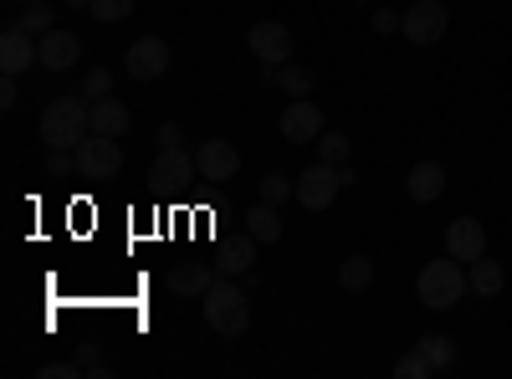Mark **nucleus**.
Returning a JSON list of instances; mask_svg holds the SVG:
<instances>
[{
	"instance_id": "f257e3e1",
	"label": "nucleus",
	"mask_w": 512,
	"mask_h": 379,
	"mask_svg": "<svg viewBox=\"0 0 512 379\" xmlns=\"http://www.w3.org/2000/svg\"><path fill=\"white\" fill-rule=\"evenodd\" d=\"M466 292H472V282H466V262H456L451 251L436 257V262H425L420 277H415V298H420V308H431V313L456 308Z\"/></svg>"
},
{
	"instance_id": "f03ea898",
	"label": "nucleus",
	"mask_w": 512,
	"mask_h": 379,
	"mask_svg": "<svg viewBox=\"0 0 512 379\" xmlns=\"http://www.w3.org/2000/svg\"><path fill=\"white\" fill-rule=\"evenodd\" d=\"M93 134V108L77 98H52L41 108V144L47 149H77L82 139Z\"/></svg>"
},
{
	"instance_id": "7ed1b4c3",
	"label": "nucleus",
	"mask_w": 512,
	"mask_h": 379,
	"mask_svg": "<svg viewBox=\"0 0 512 379\" xmlns=\"http://www.w3.org/2000/svg\"><path fill=\"white\" fill-rule=\"evenodd\" d=\"M205 323L221 333V339H241L251 328V303H246V287H236V277H216V287L200 298Z\"/></svg>"
},
{
	"instance_id": "20e7f679",
	"label": "nucleus",
	"mask_w": 512,
	"mask_h": 379,
	"mask_svg": "<svg viewBox=\"0 0 512 379\" xmlns=\"http://www.w3.org/2000/svg\"><path fill=\"white\" fill-rule=\"evenodd\" d=\"M451 26V11L441 6V0H415V6L400 16V36L410 41V47H436V41L446 36Z\"/></svg>"
},
{
	"instance_id": "39448f33",
	"label": "nucleus",
	"mask_w": 512,
	"mask_h": 379,
	"mask_svg": "<svg viewBox=\"0 0 512 379\" xmlns=\"http://www.w3.org/2000/svg\"><path fill=\"white\" fill-rule=\"evenodd\" d=\"M118 170H123V149H118V139H108V134H88L77 144V175L82 180H118Z\"/></svg>"
},
{
	"instance_id": "423d86ee",
	"label": "nucleus",
	"mask_w": 512,
	"mask_h": 379,
	"mask_svg": "<svg viewBox=\"0 0 512 379\" xmlns=\"http://www.w3.org/2000/svg\"><path fill=\"white\" fill-rule=\"evenodd\" d=\"M338 190H344V180H338V164L313 159L308 170L297 175V205H303V210H328Z\"/></svg>"
},
{
	"instance_id": "0eeeda50",
	"label": "nucleus",
	"mask_w": 512,
	"mask_h": 379,
	"mask_svg": "<svg viewBox=\"0 0 512 379\" xmlns=\"http://www.w3.org/2000/svg\"><path fill=\"white\" fill-rule=\"evenodd\" d=\"M277 129H282L287 144H318V134L328 129V123H323V108L313 98H292L277 118Z\"/></svg>"
},
{
	"instance_id": "6e6552de",
	"label": "nucleus",
	"mask_w": 512,
	"mask_h": 379,
	"mask_svg": "<svg viewBox=\"0 0 512 379\" xmlns=\"http://www.w3.org/2000/svg\"><path fill=\"white\" fill-rule=\"evenodd\" d=\"M246 47H251V57H262V67H282V62H292V31L282 21H256L246 31Z\"/></svg>"
},
{
	"instance_id": "1a4fd4ad",
	"label": "nucleus",
	"mask_w": 512,
	"mask_h": 379,
	"mask_svg": "<svg viewBox=\"0 0 512 379\" xmlns=\"http://www.w3.org/2000/svg\"><path fill=\"white\" fill-rule=\"evenodd\" d=\"M123 67H128V77H139V82L164 77L169 72V41L164 36H139L134 47L123 52Z\"/></svg>"
},
{
	"instance_id": "9d476101",
	"label": "nucleus",
	"mask_w": 512,
	"mask_h": 379,
	"mask_svg": "<svg viewBox=\"0 0 512 379\" xmlns=\"http://www.w3.org/2000/svg\"><path fill=\"white\" fill-rule=\"evenodd\" d=\"M446 251H451L456 262H477L482 251H487V226L477 216H456L446 226Z\"/></svg>"
},
{
	"instance_id": "9b49d317",
	"label": "nucleus",
	"mask_w": 512,
	"mask_h": 379,
	"mask_svg": "<svg viewBox=\"0 0 512 379\" xmlns=\"http://www.w3.org/2000/svg\"><path fill=\"white\" fill-rule=\"evenodd\" d=\"M31 62H41V47H36V36L31 31H21L16 21L6 26V36H0V72H11V77H21Z\"/></svg>"
},
{
	"instance_id": "f8f14e48",
	"label": "nucleus",
	"mask_w": 512,
	"mask_h": 379,
	"mask_svg": "<svg viewBox=\"0 0 512 379\" xmlns=\"http://www.w3.org/2000/svg\"><path fill=\"white\" fill-rule=\"evenodd\" d=\"M195 164H200V180H231L241 170V149L226 139H205L195 149Z\"/></svg>"
},
{
	"instance_id": "ddd939ff",
	"label": "nucleus",
	"mask_w": 512,
	"mask_h": 379,
	"mask_svg": "<svg viewBox=\"0 0 512 379\" xmlns=\"http://www.w3.org/2000/svg\"><path fill=\"white\" fill-rule=\"evenodd\" d=\"M36 47H41V67L47 72H67L82 57V41L72 31H62V26H52L47 36H36Z\"/></svg>"
},
{
	"instance_id": "4468645a",
	"label": "nucleus",
	"mask_w": 512,
	"mask_h": 379,
	"mask_svg": "<svg viewBox=\"0 0 512 379\" xmlns=\"http://www.w3.org/2000/svg\"><path fill=\"white\" fill-rule=\"evenodd\" d=\"M216 267H210V262H185V267H169V292H175V298H205V292L210 287H216Z\"/></svg>"
},
{
	"instance_id": "2eb2a0df",
	"label": "nucleus",
	"mask_w": 512,
	"mask_h": 379,
	"mask_svg": "<svg viewBox=\"0 0 512 379\" xmlns=\"http://www.w3.org/2000/svg\"><path fill=\"white\" fill-rule=\"evenodd\" d=\"M405 195L415 200V205H431V200H441L446 195V170L436 159H420L415 170L405 175Z\"/></svg>"
},
{
	"instance_id": "dca6fc26",
	"label": "nucleus",
	"mask_w": 512,
	"mask_h": 379,
	"mask_svg": "<svg viewBox=\"0 0 512 379\" xmlns=\"http://www.w3.org/2000/svg\"><path fill=\"white\" fill-rule=\"evenodd\" d=\"M93 108V134H108V139H123L128 134V123H134V113H128V103L123 98H93L88 103Z\"/></svg>"
},
{
	"instance_id": "f3484780",
	"label": "nucleus",
	"mask_w": 512,
	"mask_h": 379,
	"mask_svg": "<svg viewBox=\"0 0 512 379\" xmlns=\"http://www.w3.org/2000/svg\"><path fill=\"white\" fill-rule=\"evenodd\" d=\"M195 170H200V164L175 144V149H164V154L149 164V180H154V185H185V180H195Z\"/></svg>"
},
{
	"instance_id": "a211bd4d",
	"label": "nucleus",
	"mask_w": 512,
	"mask_h": 379,
	"mask_svg": "<svg viewBox=\"0 0 512 379\" xmlns=\"http://www.w3.org/2000/svg\"><path fill=\"white\" fill-rule=\"evenodd\" d=\"M251 251H256V236H251V231H241V236H226L216 272H221V277H246V272H251Z\"/></svg>"
},
{
	"instance_id": "6ab92c4d",
	"label": "nucleus",
	"mask_w": 512,
	"mask_h": 379,
	"mask_svg": "<svg viewBox=\"0 0 512 379\" xmlns=\"http://www.w3.org/2000/svg\"><path fill=\"white\" fill-rule=\"evenodd\" d=\"M466 282H472L477 298H497V292L507 287V272H502V262H492L487 251H482L477 262H466Z\"/></svg>"
},
{
	"instance_id": "aec40b11",
	"label": "nucleus",
	"mask_w": 512,
	"mask_h": 379,
	"mask_svg": "<svg viewBox=\"0 0 512 379\" xmlns=\"http://www.w3.org/2000/svg\"><path fill=\"white\" fill-rule=\"evenodd\" d=\"M338 287H344V292H369L374 287V257H364V251L344 257V262H338Z\"/></svg>"
},
{
	"instance_id": "412c9836",
	"label": "nucleus",
	"mask_w": 512,
	"mask_h": 379,
	"mask_svg": "<svg viewBox=\"0 0 512 379\" xmlns=\"http://www.w3.org/2000/svg\"><path fill=\"white\" fill-rule=\"evenodd\" d=\"M241 221H246V231L256 241H282V216H277V205H267V200H256Z\"/></svg>"
},
{
	"instance_id": "4be33fe9",
	"label": "nucleus",
	"mask_w": 512,
	"mask_h": 379,
	"mask_svg": "<svg viewBox=\"0 0 512 379\" xmlns=\"http://www.w3.org/2000/svg\"><path fill=\"white\" fill-rule=\"evenodd\" d=\"M415 349H420L425 359H431V369H436V374H441V369H451V359H456V339H451V333H420Z\"/></svg>"
},
{
	"instance_id": "5701e85b",
	"label": "nucleus",
	"mask_w": 512,
	"mask_h": 379,
	"mask_svg": "<svg viewBox=\"0 0 512 379\" xmlns=\"http://www.w3.org/2000/svg\"><path fill=\"white\" fill-rule=\"evenodd\" d=\"M313 82H318V77H313L303 62H282V67H277V88H282L287 98H308Z\"/></svg>"
},
{
	"instance_id": "b1692460",
	"label": "nucleus",
	"mask_w": 512,
	"mask_h": 379,
	"mask_svg": "<svg viewBox=\"0 0 512 379\" xmlns=\"http://www.w3.org/2000/svg\"><path fill=\"white\" fill-rule=\"evenodd\" d=\"M16 26H21V31H31V36H47V31L57 26V11L47 6V0H31V6L16 16Z\"/></svg>"
},
{
	"instance_id": "393cba45",
	"label": "nucleus",
	"mask_w": 512,
	"mask_h": 379,
	"mask_svg": "<svg viewBox=\"0 0 512 379\" xmlns=\"http://www.w3.org/2000/svg\"><path fill=\"white\" fill-rule=\"evenodd\" d=\"M88 16H93L98 26H118V21H128V16H134V0H93V6H88Z\"/></svg>"
},
{
	"instance_id": "a878e982",
	"label": "nucleus",
	"mask_w": 512,
	"mask_h": 379,
	"mask_svg": "<svg viewBox=\"0 0 512 379\" xmlns=\"http://www.w3.org/2000/svg\"><path fill=\"white\" fill-rule=\"evenodd\" d=\"M318 159H323V164H349V139L333 134V129H323V134H318Z\"/></svg>"
},
{
	"instance_id": "bb28decb",
	"label": "nucleus",
	"mask_w": 512,
	"mask_h": 379,
	"mask_svg": "<svg viewBox=\"0 0 512 379\" xmlns=\"http://www.w3.org/2000/svg\"><path fill=\"white\" fill-rule=\"evenodd\" d=\"M113 93V72L108 67H88V72H82V98H108Z\"/></svg>"
},
{
	"instance_id": "cd10ccee",
	"label": "nucleus",
	"mask_w": 512,
	"mask_h": 379,
	"mask_svg": "<svg viewBox=\"0 0 512 379\" xmlns=\"http://www.w3.org/2000/svg\"><path fill=\"white\" fill-rule=\"evenodd\" d=\"M287 195H297V180H287L282 170H272V175H262V200H267V205H282Z\"/></svg>"
},
{
	"instance_id": "c85d7f7f",
	"label": "nucleus",
	"mask_w": 512,
	"mask_h": 379,
	"mask_svg": "<svg viewBox=\"0 0 512 379\" xmlns=\"http://www.w3.org/2000/svg\"><path fill=\"white\" fill-rule=\"evenodd\" d=\"M395 374H400V379H431L436 369H431V359H425L420 349H410V354L395 359Z\"/></svg>"
},
{
	"instance_id": "c756f323",
	"label": "nucleus",
	"mask_w": 512,
	"mask_h": 379,
	"mask_svg": "<svg viewBox=\"0 0 512 379\" xmlns=\"http://www.w3.org/2000/svg\"><path fill=\"white\" fill-rule=\"evenodd\" d=\"M88 369H82L77 359H67V364H41V379H82Z\"/></svg>"
},
{
	"instance_id": "7c9ffc66",
	"label": "nucleus",
	"mask_w": 512,
	"mask_h": 379,
	"mask_svg": "<svg viewBox=\"0 0 512 379\" xmlns=\"http://www.w3.org/2000/svg\"><path fill=\"white\" fill-rule=\"evenodd\" d=\"M369 26H374V31H379V36H395V31H400V16H395V11H390V6H379V11H374V16H369Z\"/></svg>"
},
{
	"instance_id": "2f4dec72",
	"label": "nucleus",
	"mask_w": 512,
	"mask_h": 379,
	"mask_svg": "<svg viewBox=\"0 0 512 379\" xmlns=\"http://www.w3.org/2000/svg\"><path fill=\"white\" fill-rule=\"evenodd\" d=\"M21 103V88H16V77L6 72V82H0V108H16Z\"/></svg>"
},
{
	"instance_id": "473e14b6",
	"label": "nucleus",
	"mask_w": 512,
	"mask_h": 379,
	"mask_svg": "<svg viewBox=\"0 0 512 379\" xmlns=\"http://www.w3.org/2000/svg\"><path fill=\"white\" fill-rule=\"evenodd\" d=\"M180 139H185V134H180V123H159V144H164V149H175Z\"/></svg>"
},
{
	"instance_id": "72a5a7b5",
	"label": "nucleus",
	"mask_w": 512,
	"mask_h": 379,
	"mask_svg": "<svg viewBox=\"0 0 512 379\" xmlns=\"http://www.w3.org/2000/svg\"><path fill=\"white\" fill-rule=\"evenodd\" d=\"M338 180H344V190H354L359 185V170H354V164H338Z\"/></svg>"
},
{
	"instance_id": "f704fd0d",
	"label": "nucleus",
	"mask_w": 512,
	"mask_h": 379,
	"mask_svg": "<svg viewBox=\"0 0 512 379\" xmlns=\"http://www.w3.org/2000/svg\"><path fill=\"white\" fill-rule=\"evenodd\" d=\"M67 6H72V11H88V6H93V0H67Z\"/></svg>"
},
{
	"instance_id": "c9c22d12",
	"label": "nucleus",
	"mask_w": 512,
	"mask_h": 379,
	"mask_svg": "<svg viewBox=\"0 0 512 379\" xmlns=\"http://www.w3.org/2000/svg\"><path fill=\"white\" fill-rule=\"evenodd\" d=\"M26 6H31V0H26Z\"/></svg>"
}]
</instances>
